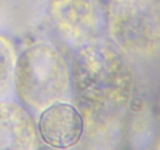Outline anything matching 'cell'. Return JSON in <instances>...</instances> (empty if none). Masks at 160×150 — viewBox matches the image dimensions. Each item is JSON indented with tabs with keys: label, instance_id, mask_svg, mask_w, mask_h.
<instances>
[{
	"label": "cell",
	"instance_id": "cell-4",
	"mask_svg": "<svg viewBox=\"0 0 160 150\" xmlns=\"http://www.w3.org/2000/svg\"><path fill=\"white\" fill-rule=\"evenodd\" d=\"M58 37L73 50L100 38L103 23L88 0H62L52 11Z\"/></svg>",
	"mask_w": 160,
	"mask_h": 150
},
{
	"label": "cell",
	"instance_id": "cell-3",
	"mask_svg": "<svg viewBox=\"0 0 160 150\" xmlns=\"http://www.w3.org/2000/svg\"><path fill=\"white\" fill-rule=\"evenodd\" d=\"M160 0H110V41L127 56L148 60L159 53Z\"/></svg>",
	"mask_w": 160,
	"mask_h": 150
},
{
	"label": "cell",
	"instance_id": "cell-5",
	"mask_svg": "<svg viewBox=\"0 0 160 150\" xmlns=\"http://www.w3.org/2000/svg\"><path fill=\"white\" fill-rule=\"evenodd\" d=\"M85 121L71 102H59L39 113L38 129L41 138L48 146L65 150L76 145L82 138Z\"/></svg>",
	"mask_w": 160,
	"mask_h": 150
},
{
	"label": "cell",
	"instance_id": "cell-6",
	"mask_svg": "<svg viewBox=\"0 0 160 150\" xmlns=\"http://www.w3.org/2000/svg\"><path fill=\"white\" fill-rule=\"evenodd\" d=\"M33 142L30 111L17 98L0 101V150H29Z\"/></svg>",
	"mask_w": 160,
	"mask_h": 150
},
{
	"label": "cell",
	"instance_id": "cell-2",
	"mask_svg": "<svg viewBox=\"0 0 160 150\" xmlns=\"http://www.w3.org/2000/svg\"><path fill=\"white\" fill-rule=\"evenodd\" d=\"M14 88L17 101L38 113L54 103L71 102L70 62L53 44L34 42L18 55Z\"/></svg>",
	"mask_w": 160,
	"mask_h": 150
},
{
	"label": "cell",
	"instance_id": "cell-1",
	"mask_svg": "<svg viewBox=\"0 0 160 150\" xmlns=\"http://www.w3.org/2000/svg\"><path fill=\"white\" fill-rule=\"evenodd\" d=\"M70 66L71 102L84 121L108 120L128 109L134 70L128 56L110 40L100 38L74 50Z\"/></svg>",
	"mask_w": 160,
	"mask_h": 150
},
{
	"label": "cell",
	"instance_id": "cell-7",
	"mask_svg": "<svg viewBox=\"0 0 160 150\" xmlns=\"http://www.w3.org/2000/svg\"><path fill=\"white\" fill-rule=\"evenodd\" d=\"M18 55L12 39L0 34V101L16 98L14 79Z\"/></svg>",
	"mask_w": 160,
	"mask_h": 150
}]
</instances>
